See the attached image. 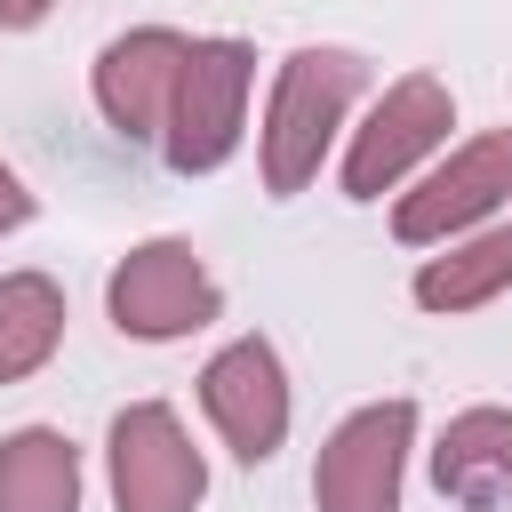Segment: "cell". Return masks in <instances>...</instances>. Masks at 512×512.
I'll list each match as a JSON object with an SVG mask.
<instances>
[{"mask_svg":"<svg viewBox=\"0 0 512 512\" xmlns=\"http://www.w3.org/2000/svg\"><path fill=\"white\" fill-rule=\"evenodd\" d=\"M432 488L456 512H512V408H456L432 440Z\"/></svg>","mask_w":512,"mask_h":512,"instance_id":"cell-10","label":"cell"},{"mask_svg":"<svg viewBox=\"0 0 512 512\" xmlns=\"http://www.w3.org/2000/svg\"><path fill=\"white\" fill-rule=\"evenodd\" d=\"M448 128H456L448 80H432V72L384 80V96L368 104V120L344 136V168H336L344 200H384L392 184H408V168L432 160V152L448 144Z\"/></svg>","mask_w":512,"mask_h":512,"instance_id":"cell-5","label":"cell"},{"mask_svg":"<svg viewBox=\"0 0 512 512\" xmlns=\"http://www.w3.org/2000/svg\"><path fill=\"white\" fill-rule=\"evenodd\" d=\"M504 288H512V224H480V232L448 240V248L424 256L416 280H408V296H416L424 312H440V320L480 312V304H496Z\"/></svg>","mask_w":512,"mask_h":512,"instance_id":"cell-11","label":"cell"},{"mask_svg":"<svg viewBox=\"0 0 512 512\" xmlns=\"http://www.w3.org/2000/svg\"><path fill=\"white\" fill-rule=\"evenodd\" d=\"M360 88H368V56L360 48L320 40V48L280 56L272 104H264V128H256V168H264V192L272 200H296L320 176V160L344 136V112H352Z\"/></svg>","mask_w":512,"mask_h":512,"instance_id":"cell-1","label":"cell"},{"mask_svg":"<svg viewBox=\"0 0 512 512\" xmlns=\"http://www.w3.org/2000/svg\"><path fill=\"white\" fill-rule=\"evenodd\" d=\"M104 480H112V512H200L208 456L192 448L168 400H128L104 432Z\"/></svg>","mask_w":512,"mask_h":512,"instance_id":"cell-6","label":"cell"},{"mask_svg":"<svg viewBox=\"0 0 512 512\" xmlns=\"http://www.w3.org/2000/svg\"><path fill=\"white\" fill-rule=\"evenodd\" d=\"M408 448H416V400H408V392L352 408V416L320 440L312 504H320V512H400Z\"/></svg>","mask_w":512,"mask_h":512,"instance_id":"cell-7","label":"cell"},{"mask_svg":"<svg viewBox=\"0 0 512 512\" xmlns=\"http://www.w3.org/2000/svg\"><path fill=\"white\" fill-rule=\"evenodd\" d=\"M184 56H192V32H176V24H128V32H112L96 48L88 88H96V112H104V128L120 144H160L168 136Z\"/></svg>","mask_w":512,"mask_h":512,"instance_id":"cell-8","label":"cell"},{"mask_svg":"<svg viewBox=\"0 0 512 512\" xmlns=\"http://www.w3.org/2000/svg\"><path fill=\"white\" fill-rule=\"evenodd\" d=\"M200 408H208L216 440L240 464H272L280 440H288V416H296V392H288V368H280L272 336H232L224 352H208Z\"/></svg>","mask_w":512,"mask_h":512,"instance_id":"cell-9","label":"cell"},{"mask_svg":"<svg viewBox=\"0 0 512 512\" xmlns=\"http://www.w3.org/2000/svg\"><path fill=\"white\" fill-rule=\"evenodd\" d=\"M32 208H40V200H32V192H24V176H16L8 160H0V232H16V224H32Z\"/></svg>","mask_w":512,"mask_h":512,"instance_id":"cell-14","label":"cell"},{"mask_svg":"<svg viewBox=\"0 0 512 512\" xmlns=\"http://www.w3.org/2000/svg\"><path fill=\"white\" fill-rule=\"evenodd\" d=\"M56 16V0H0V32H40Z\"/></svg>","mask_w":512,"mask_h":512,"instance_id":"cell-15","label":"cell"},{"mask_svg":"<svg viewBox=\"0 0 512 512\" xmlns=\"http://www.w3.org/2000/svg\"><path fill=\"white\" fill-rule=\"evenodd\" d=\"M0 512H80V448L56 424H16L0 440Z\"/></svg>","mask_w":512,"mask_h":512,"instance_id":"cell-12","label":"cell"},{"mask_svg":"<svg viewBox=\"0 0 512 512\" xmlns=\"http://www.w3.org/2000/svg\"><path fill=\"white\" fill-rule=\"evenodd\" d=\"M64 344V288L48 272H0V384H24Z\"/></svg>","mask_w":512,"mask_h":512,"instance_id":"cell-13","label":"cell"},{"mask_svg":"<svg viewBox=\"0 0 512 512\" xmlns=\"http://www.w3.org/2000/svg\"><path fill=\"white\" fill-rule=\"evenodd\" d=\"M248 88H256V48L232 40V32H208L192 40L184 56V80H176V104H168V168L176 176H216L240 136H248Z\"/></svg>","mask_w":512,"mask_h":512,"instance_id":"cell-2","label":"cell"},{"mask_svg":"<svg viewBox=\"0 0 512 512\" xmlns=\"http://www.w3.org/2000/svg\"><path fill=\"white\" fill-rule=\"evenodd\" d=\"M104 312H112V328L136 336V344H176V336H200V328L224 312V288H216V272L200 264L192 240L160 232V240H136V248L112 264Z\"/></svg>","mask_w":512,"mask_h":512,"instance_id":"cell-3","label":"cell"},{"mask_svg":"<svg viewBox=\"0 0 512 512\" xmlns=\"http://www.w3.org/2000/svg\"><path fill=\"white\" fill-rule=\"evenodd\" d=\"M504 200H512V120L448 144V160H432L392 200V240L400 248H448V240L480 232Z\"/></svg>","mask_w":512,"mask_h":512,"instance_id":"cell-4","label":"cell"}]
</instances>
